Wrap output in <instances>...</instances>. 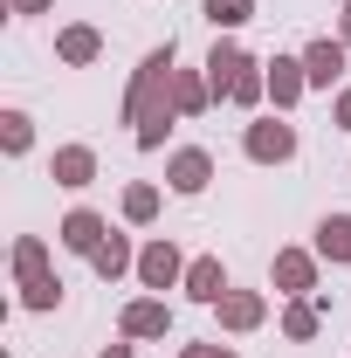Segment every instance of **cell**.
Returning <instances> with one entry per match:
<instances>
[{
  "instance_id": "cell-27",
  "label": "cell",
  "mask_w": 351,
  "mask_h": 358,
  "mask_svg": "<svg viewBox=\"0 0 351 358\" xmlns=\"http://www.w3.org/2000/svg\"><path fill=\"white\" fill-rule=\"evenodd\" d=\"M7 7H14L21 21H35V14H48V7H55V0H7Z\"/></svg>"
},
{
  "instance_id": "cell-23",
  "label": "cell",
  "mask_w": 351,
  "mask_h": 358,
  "mask_svg": "<svg viewBox=\"0 0 351 358\" xmlns=\"http://www.w3.org/2000/svg\"><path fill=\"white\" fill-rule=\"evenodd\" d=\"M7 262H14V282H35V275H48V241L42 234H21Z\"/></svg>"
},
{
  "instance_id": "cell-22",
  "label": "cell",
  "mask_w": 351,
  "mask_h": 358,
  "mask_svg": "<svg viewBox=\"0 0 351 358\" xmlns=\"http://www.w3.org/2000/svg\"><path fill=\"white\" fill-rule=\"evenodd\" d=\"M200 14H207V28H214V35H234V28H248V21H255V0H200Z\"/></svg>"
},
{
  "instance_id": "cell-28",
  "label": "cell",
  "mask_w": 351,
  "mask_h": 358,
  "mask_svg": "<svg viewBox=\"0 0 351 358\" xmlns=\"http://www.w3.org/2000/svg\"><path fill=\"white\" fill-rule=\"evenodd\" d=\"M338 42L351 48V0H345V7H338Z\"/></svg>"
},
{
  "instance_id": "cell-25",
  "label": "cell",
  "mask_w": 351,
  "mask_h": 358,
  "mask_svg": "<svg viewBox=\"0 0 351 358\" xmlns=\"http://www.w3.org/2000/svg\"><path fill=\"white\" fill-rule=\"evenodd\" d=\"M331 124H338V131H351V83L331 96Z\"/></svg>"
},
{
  "instance_id": "cell-6",
  "label": "cell",
  "mask_w": 351,
  "mask_h": 358,
  "mask_svg": "<svg viewBox=\"0 0 351 358\" xmlns=\"http://www.w3.org/2000/svg\"><path fill=\"white\" fill-rule=\"evenodd\" d=\"M173 331V303L166 296H131L124 317H117V338H131V345H159Z\"/></svg>"
},
{
  "instance_id": "cell-10",
  "label": "cell",
  "mask_w": 351,
  "mask_h": 358,
  "mask_svg": "<svg viewBox=\"0 0 351 358\" xmlns=\"http://www.w3.org/2000/svg\"><path fill=\"white\" fill-rule=\"evenodd\" d=\"M248 62H255V55H248V48L234 42V35H214V48H207V62H200V69H207V83H214V103L227 96V83H234V76H241Z\"/></svg>"
},
{
  "instance_id": "cell-5",
  "label": "cell",
  "mask_w": 351,
  "mask_h": 358,
  "mask_svg": "<svg viewBox=\"0 0 351 358\" xmlns=\"http://www.w3.org/2000/svg\"><path fill=\"white\" fill-rule=\"evenodd\" d=\"M166 186H173L179 200L207 193V186H214V152H207V145H179V152H166Z\"/></svg>"
},
{
  "instance_id": "cell-12",
  "label": "cell",
  "mask_w": 351,
  "mask_h": 358,
  "mask_svg": "<svg viewBox=\"0 0 351 358\" xmlns=\"http://www.w3.org/2000/svg\"><path fill=\"white\" fill-rule=\"evenodd\" d=\"M48 179H55V186H69V193H83L89 179H96V145H55Z\"/></svg>"
},
{
  "instance_id": "cell-17",
  "label": "cell",
  "mask_w": 351,
  "mask_h": 358,
  "mask_svg": "<svg viewBox=\"0 0 351 358\" xmlns=\"http://www.w3.org/2000/svg\"><path fill=\"white\" fill-rule=\"evenodd\" d=\"M89 268H96L103 282H124V275H138V248L124 241V234H117V227H110V241L89 255Z\"/></svg>"
},
{
  "instance_id": "cell-20",
  "label": "cell",
  "mask_w": 351,
  "mask_h": 358,
  "mask_svg": "<svg viewBox=\"0 0 351 358\" xmlns=\"http://www.w3.org/2000/svg\"><path fill=\"white\" fill-rule=\"evenodd\" d=\"M28 145H35V117H28L21 103H7V110H0V152H7V159H28Z\"/></svg>"
},
{
  "instance_id": "cell-19",
  "label": "cell",
  "mask_w": 351,
  "mask_h": 358,
  "mask_svg": "<svg viewBox=\"0 0 351 358\" xmlns=\"http://www.w3.org/2000/svg\"><path fill=\"white\" fill-rule=\"evenodd\" d=\"M159 207H166V193H159L152 179H131V186H124V200H117V214H124L131 227H152V221H159Z\"/></svg>"
},
{
  "instance_id": "cell-7",
  "label": "cell",
  "mask_w": 351,
  "mask_h": 358,
  "mask_svg": "<svg viewBox=\"0 0 351 358\" xmlns=\"http://www.w3.org/2000/svg\"><path fill=\"white\" fill-rule=\"evenodd\" d=\"M55 241H62L69 255H83V262H89V255L110 241V221H103L96 207H69V214H62V227H55Z\"/></svg>"
},
{
  "instance_id": "cell-9",
  "label": "cell",
  "mask_w": 351,
  "mask_h": 358,
  "mask_svg": "<svg viewBox=\"0 0 351 358\" xmlns=\"http://www.w3.org/2000/svg\"><path fill=\"white\" fill-rule=\"evenodd\" d=\"M214 317H220V331L248 338V331H262V324H268V296H262V289H227V296L214 303Z\"/></svg>"
},
{
  "instance_id": "cell-14",
  "label": "cell",
  "mask_w": 351,
  "mask_h": 358,
  "mask_svg": "<svg viewBox=\"0 0 351 358\" xmlns=\"http://www.w3.org/2000/svg\"><path fill=\"white\" fill-rule=\"evenodd\" d=\"M275 331H282L289 345H310V338L324 331V296H289L282 317H275Z\"/></svg>"
},
{
  "instance_id": "cell-21",
  "label": "cell",
  "mask_w": 351,
  "mask_h": 358,
  "mask_svg": "<svg viewBox=\"0 0 351 358\" xmlns=\"http://www.w3.org/2000/svg\"><path fill=\"white\" fill-rule=\"evenodd\" d=\"M227 103H234V110H262V103H268V69H262V62H248V69L227 83Z\"/></svg>"
},
{
  "instance_id": "cell-2",
  "label": "cell",
  "mask_w": 351,
  "mask_h": 358,
  "mask_svg": "<svg viewBox=\"0 0 351 358\" xmlns=\"http://www.w3.org/2000/svg\"><path fill=\"white\" fill-rule=\"evenodd\" d=\"M241 152H248V166H289L296 159V124L275 110V117H255L248 131H241Z\"/></svg>"
},
{
  "instance_id": "cell-11",
  "label": "cell",
  "mask_w": 351,
  "mask_h": 358,
  "mask_svg": "<svg viewBox=\"0 0 351 358\" xmlns=\"http://www.w3.org/2000/svg\"><path fill=\"white\" fill-rule=\"evenodd\" d=\"M179 289H186L193 303H207V310H214V303L227 296V289H234V282H227L220 255H193V262H186V282H179Z\"/></svg>"
},
{
  "instance_id": "cell-26",
  "label": "cell",
  "mask_w": 351,
  "mask_h": 358,
  "mask_svg": "<svg viewBox=\"0 0 351 358\" xmlns=\"http://www.w3.org/2000/svg\"><path fill=\"white\" fill-rule=\"evenodd\" d=\"M179 358H234V352H227V345H214V338H207V345H179Z\"/></svg>"
},
{
  "instance_id": "cell-8",
  "label": "cell",
  "mask_w": 351,
  "mask_h": 358,
  "mask_svg": "<svg viewBox=\"0 0 351 358\" xmlns=\"http://www.w3.org/2000/svg\"><path fill=\"white\" fill-rule=\"evenodd\" d=\"M262 69H268V103H275V110L289 117V110L303 103V90H310V69H303V55H268Z\"/></svg>"
},
{
  "instance_id": "cell-24",
  "label": "cell",
  "mask_w": 351,
  "mask_h": 358,
  "mask_svg": "<svg viewBox=\"0 0 351 358\" xmlns=\"http://www.w3.org/2000/svg\"><path fill=\"white\" fill-rule=\"evenodd\" d=\"M21 310H35V317L62 310V275H55V268H48V275H35V282H21Z\"/></svg>"
},
{
  "instance_id": "cell-4",
  "label": "cell",
  "mask_w": 351,
  "mask_h": 358,
  "mask_svg": "<svg viewBox=\"0 0 351 358\" xmlns=\"http://www.w3.org/2000/svg\"><path fill=\"white\" fill-rule=\"evenodd\" d=\"M317 268H324L317 248H275V262H268V289H275V296H317Z\"/></svg>"
},
{
  "instance_id": "cell-1",
  "label": "cell",
  "mask_w": 351,
  "mask_h": 358,
  "mask_svg": "<svg viewBox=\"0 0 351 358\" xmlns=\"http://www.w3.org/2000/svg\"><path fill=\"white\" fill-rule=\"evenodd\" d=\"M173 35L152 48L145 62L131 69V90H124V124H131V145L138 152H166V131L179 124L173 110Z\"/></svg>"
},
{
  "instance_id": "cell-15",
  "label": "cell",
  "mask_w": 351,
  "mask_h": 358,
  "mask_svg": "<svg viewBox=\"0 0 351 358\" xmlns=\"http://www.w3.org/2000/svg\"><path fill=\"white\" fill-rule=\"evenodd\" d=\"M103 55V35L89 28V21H69V28H55V62H69V69H89Z\"/></svg>"
},
{
  "instance_id": "cell-29",
  "label": "cell",
  "mask_w": 351,
  "mask_h": 358,
  "mask_svg": "<svg viewBox=\"0 0 351 358\" xmlns=\"http://www.w3.org/2000/svg\"><path fill=\"white\" fill-rule=\"evenodd\" d=\"M96 358H138V352H131V338H124V345H103Z\"/></svg>"
},
{
  "instance_id": "cell-13",
  "label": "cell",
  "mask_w": 351,
  "mask_h": 358,
  "mask_svg": "<svg viewBox=\"0 0 351 358\" xmlns=\"http://www.w3.org/2000/svg\"><path fill=\"white\" fill-rule=\"evenodd\" d=\"M345 55L351 48L338 42V35H317V42L303 48V69H310V90H331L338 76H345Z\"/></svg>"
},
{
  "instance_id": "cell-18",
  "label": "cell",
  "mask_w": 351,
  "mask_h": 358,
  "mask_svg": "<svg viewBox=\"0 0 351 358\" xmlns=\"http://www.w3.org/2000/svg\"><path fill=\"white\" fill-rule=\"evenodd\" d=\"M214 103V83H207V69H173V110L179 117H200Z\"/></svg>"
},
{
  "instance_id": "cell-16",
  "label": "cell",
  "mask_w": 351,
  "mask_h": 358,
  "mask_svg": "<svg viewBox=\"0 0 351 358\" xmlns=\"http://www.w3.org/2000/svg\"><path fill=\"white\" fill-rule=\"evenodd\" d=\"M310 248H317V255H324L331 268H351V214H324Z\"/></svg>"
},
{
  "instance_id": "cell-3",
  "label": "cell",
  "mask_w": 351,
  "mask_h": 358,
  "mask_svg": "<svg viewBox=\"0 0 351 358\" xmlns=\"http://www.w3.org/2000/svg\"><path fill=\"white\" fill-rule=\"evenodd\" d=\"M179 282H186V255H179V241H166V234H152V241L138 248V289L166 296V289H179Z\"/></svg>"
}]
</instances>
